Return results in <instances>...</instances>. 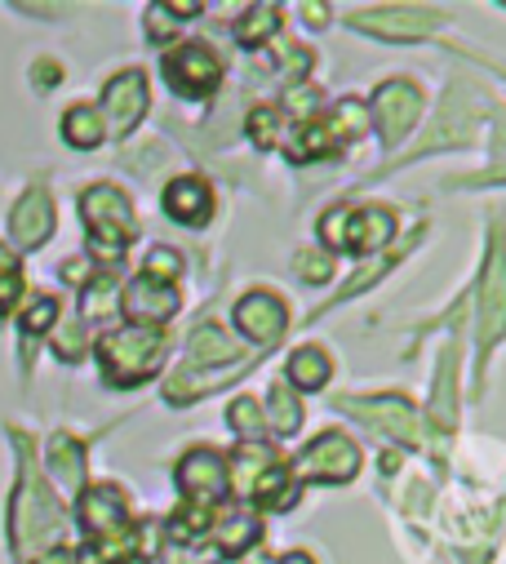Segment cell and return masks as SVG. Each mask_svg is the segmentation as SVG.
I'll return each mask as SVG.
<instances>
[{
    "mask_svg": "<svg viewBox=\"0 0 506 564\" xmlns=\"http://www.w3.org/2000/svg\"><path fill=\"white\" fill-rule=\"evenodd\" d=\"M19 458H23V480H19L14 507H10V542H14L19 555H41V551H50L63 538V524L67 520H63V507L50 494V485L32 471L28 445L19 449Z\"/></svg>",
    "mask_w": 506,
    "mask_h": 564,
    "instance_id": "6da1fadb",
    "label": "cell"
},
{
    "mask_svg": "<svg viewBox=\"0 0 506 564\" xmlns=\"http://www.w3.org/2000/svg\"><path fill=\"white\" fill-rule=\"evenodd\" d=\"M161 360H165V334L152 325H124L98 338V365L116 387L147 382L161 369Z\"/></svg>",
    "mask_w": 506,
    "mask_h": 564,
    "instance_id": "7a4b0ae2",
    "label": "cell"
},
{
    "mask_svg": "<svg viewBox=\"0 0 506 564\" xmlns=\"http://www.w3.org/2000/svg\"><path fill=\"white\" fill-rule=\"evenodd\" d=\"M80 218L89 227V245H94L98 258H116L139 236V218H134L130 196H124L120 187H111V183H98L80 196Z\"/></svg>",
    "mask_w": 506,
    "mask_h": 564,
    "instance_id": "3957f363",
    "label": "cell"
},
{
    "mask_svg": "<svg viewBox=\"0 0 506 564\" xmlns=\"http://www.w3.org/2000/svg\"><path fill=\"white\" fill-rule=\"evenodd\" d=\"M475 334H480L484 356L506 338V240L502 231L488 236V258L480 271V303H475Z\"/></svg>",
    "mask_w": 506,
    "mask_h": 564,
    "instance_id": "277c9868",
    "label": "cell"
},
{
    "mask_svg": "<svg viewBox=\"0 0 506 564\" xmlns=\"http://www.w3.org/2000/svg\"><path fill=\"white\" fill-rule=\"evenodd\" d=\"M346 28L377 36V41H422L436 28H444V10L431 6H377V10H355Z\"/></svg>",
    "mask_w": 506,
    "mask_h": 564,
    "instance_id": "5b68a950",
    "label": "cell"
},
{
    "mask_svg": "<svg viewBox=\"0 0 506 564\" xmlns=\"http://www.w3.org/2000/svg\"><path fill=\"white\" fill-rule=\"evenodd\" d=\"M342 409H346L351 417H360L364 427L387 432V436H392L396 445H405V449L418 445V409H414L405 395H396V391H387V395H346Z\"/></svg>",
    "mask_w": 506,
    "mask_h": 564,
    "instance_id": "8992f818",
    "label": "cell"
},
{
    "mask_svg": "<svg viewBox=\"0 0 506 564\" xmlns=\"http://www.w3.org/2000/svg\"><path fill=\"white\" fill-rule=\"evenodd\" d=\"M422 116V85L418 80H387L377 85L373 102H369V120H377V133H383V143L396 148L409 138V129L418 124Z\"/></svg>",
    "mask_w": 506,
    "mask_h": 564,
    "instance_id": "52a82bcc",
    "label": "cell"
},
{
    "mask_svg": "<svg viewBox=\"0 0 506 564\" xmlns=\"http://www.w3.org/2000/svg\"><path fill=\"white\" fill-rule=\"evenodd\" d=\"M165 80L169 89H178L183 98H205L218 89L222 80V58L205 45V41H187V45H174L165 54Z\"/></svg>",
    "mask_w": 506,
    "mask_h": 564,
    "instance_id": "ba28073f",
    "label": "cell"
},
{
    "mask_svg": "<svg viewBox=\"0 0 506 564\" xmlns=\"http://www.w3.org/2000/svg\"><path fill=\"white\" fill-rule=\"evenodd\" d=\"M355 471H360V449L342 432L316 436V445H307V454L298 458V480L311 485H351Z\"/></svg>",
    "mask_w": 506,
    "mask_h": 564,
    "instance_id": "9c48e42d",
    "label": "cell"
},
{
    "mask_svg": "<svg viewBox=\"0 0 506 564\" xmlns=\"http://www.w3.org/2000/svg\"><path fill=\"white\" fill-rule=\"evenodd\" d=\"M147 102H152V94H147V72H139V67H124V72H116L111 80H107V89H102V124H107V133H130L143 116H147Z\"/></svg>",
    "mask_w": 506,
    "mask_h": 564,
    "instance_id": "30bf717a",
    "label": "cell"
},
{
    "mask_svg": "<svg viewBox=\"0 0 506 564\" xmlns=\"http://www.w3.org/2000/svg\"><path fill=\"white\" fill-rule=\"evenodd\" d=\"M76 516H80V529L89 533V542L134 533L130 498H124L120 485H89V489L80 494V502H76Z\"/></svg>",
    "mask_w": 506,
    "mask_h": 564,
    "instance_id": "8fae6325",
    "label": "cell"
},
{
    "mask_svg": "<svg viewBox=\"0 0 506 564\" xmlns=\"http://www.w3.org/2000/svg\"><path fill=\"white\" fill-rule=\"evenodd\" d=\"M235 329L249 338V343H258V347H276L289 329V307L280 294L272 290H249L240 303H235Z\"/></svg>",
    "mask_w": 506,
    "mask_h": 564,
    "instance_id": "7c38bea8",
    "label": "cell"
},
{
    "mask_svg": "<svg viewBox=\"0 0 506 564\" xmlns=\"http://www.w3.org/2000/svg\"><path fill=\"white\" fill-rule=\"evenodd\" d=\"M178 489H183V498L187 502H196V507H209V502H218L222 494H227V458L218 454V449H191V454H183L178 458Z\"/></svg>",
    "mask_w": 506,
    "mask_h": 564,
    "instance_id": "4fadbf2b",
    "label": "cell"
},
{
    "mask_svg": "<svg viewBox=\"0 0 506 564\" xmlns=\"http://www.w3.org/2000/svg\"><path fill=\"white\" fill-rule=\"evenodd\" d=\"M120 307L130 312L134 325H152V329H161V321L178 316L183 303H178V290H174V285H161V280L139 275V280H130V285H124Z\"/></svg>",
    "mask_w": 506,
    "mask_h": 564,
    "instance_id": "5bb4252c",
    "label": "cell"
},
{
    "mask_svg": "<svg viewBox=\"0 0 506 564\" xmlns=\"http://www.w3.org/2000/svg\"><path fill=\"white\" fill-rule=\"evenodd\" d=\"M396 236V209L387 205H360V209H346V223H342V249L346 253H373L392 245Z\"/></svg>",
    "mask_w": 506,
    "mask_h": 564,
    "instance_id": "9a60e30c",
    "label": "cell"
},
{
    "mask_svg": "<svg viewBox=\"0 0 506 564\" xmlns=\"http://www.w3.org/2000/svg\"><path fill=\"white\" fill-rule=\"evenodd\" d=\"M161 205H165V214H169L174 223H183V227H205L209 214H213V187H209L200 174H183V178H174V183L165 187Z\"/></svg>",
    "mask_w": 506,
    "mask_h": 564,
    "instance_id": "2e32d148",
    "label": "cell"
},
{
    "mask_svg": "<svg viewBox=\"0 0 506 564\" xmlns=\"http://www.w3.org/2000/svg\"><path fill=\"white\" fill-rule=\"evenodd\" d=\"M10 236H14L19 249H41V245L54 236V200H50L45 187H32V192L14 205V214H10Z\"/></svg>",
    "mask_w": 506,
    "mask_h": 564,
    "instance_id": "e0dca14e",
    "label": "cell"
},
{
    "mask_svg": "<svg viewBox=\"0 0 506 564\" xmlns=\"http://www.w3.org/2000/svg\"><path fill=\"white\" fill-rule=\"evenodd\" d=\"M458 427V347H444L440 373H436V395H431V441L444 445Z\"/></svg>",
    "mask_w": 506,
    "mask_h": 564,
    "instance_id": "ac0fdd59",
    "label": "cell"
},
{
    "mask_svg": "<svg viewBox=\"0 0 506 564\" xmlns=\"http://www.w3.org/2000/svg\"><path fill=\"white\" fill-rule=\"evenodd\" d=\"M249 498L258 502V507H267V511H289L298 502V480H294V471L285 463H272L258 480H253Z\"/></svg>",
    "mask_w": 506,
    "mask_h": 564,
    "instance_id": "d6986e66",
    "label": "cell"
},
{
    "mask_svg": "<svg viewBox=\"0 0 506 564\" xmlns=\"http://www.w3.org/2000/svg\"><path fill=\"white\" fill-rule=\"evenodd\" d=\"M102 138H107V124H102L98 107L76 102V107L63 111V143H67V148H76V152H94Z\"/></svg>",
    "mask_w": 506,
    "mask_h": 564,
    "instance_id": "ffe728a7",
    "label": "cell"
},
{
    "mask_svg": "<svg viewBox=\"0 0 506 564\" xmlns=\"http://www.w3.org/2000/svg\"><path fill=\"white\" fill-rule=\"evenodd\" d=\"M289 382L294 387H302V391H320L329 378H333V356L324 351V347H298L294 356H289Z\"/></svg>",
    "mask_w": 506,
    "mask_h": 564,
    "instance_id": "44dd1931",
    "label": "cell"
},
{
    "mask_svg": "<svg viewBox=\"0 0 506 564\" xmlns=\"http://www.w3.org/2000/svg\"><path fill=\"white\" fill-rule=\"evenodd\" d=\"M50 471H54V480H63L67 489H80V480H85V445H80L76 436L58 432V436L50 441Z\"/></svg>",
    "mask_w": 506,
    "mask_h": 564,
    "instance_id": "7402d4cb",
    "label": "cell"
},
{
    "mask_svg": "<svg viewBox=\"0 0 506 564\" xmlns=\"http://www.w3.org/2000/svg\"><path fill=\"white\" fill-rule=\"evenodd\" d=\"M338 152V138L329 133V124L324 120H307V124H298V133L289 138V161H324V156H333Z\"/></svg>",
    "mask_w": 506,
    "mask_h": 564,
    "instance_id": "603a6c76",
    "label": "cell"
},
{
    "mask_svg": "<svg viewBox=\"0 0 506 564\" xmlns=\"http://www.w3.org/2000/svg\"><path fill=\"white\" fill-rule=\"evenodd\" d=\"M280 6H249L240 19H235V41L240 45H267L276 32H280Z\"/></svg>",
    "mask_w": 506,
    "mask_h": 564,
    "instance_id": "cb8c5ba5",
    "label": "cell"
},
{
    "mask_svg": "<svg viewBox=\"0 0 506 564\" xmlns=\"http://www.w3.org/2000/svg\"><path fill=\"white\" fill-rule=\"evenodd\" d=\"M272 463H280L272 449H263V445H244L235 458H231V467H227V485L235 489V494H244L249 498V489H253V480H258Z\"/></svg>",
    "mask_w": 506,
    "mask_h": 564,
    "instance_id": "d4e9b609",
    "label": "cell"
},
{
    "mask_svg": "<svg viewBox=\"0 0 506 564\" xmlns=\"http://www.w3.org/2000/svg\"><path fill=\"white\" fill-rule=\"evenodd\" d=\"M187 356H191V365H235V343L218 329V325H200L196 334H191V343H187Z\"/></svg>",
    "mask_w": 506,
    "mask_h": 564,
    "instance_id": "484cf974",
    "label": "cell"
},
{
    "mask_svg": "<svg viewBox=\"0 0 506 564\" xmlns=\"http://www.w3.org/2000/svg\"><path fill=\"white\" fill-rule=\"evenodd\" d=\"M263 422H267L272 432H280V436H294V432L302 427V404L294 400V391H289V387H272V391H267Z\"/></svg>",
    "mask_w": 506,
    "mask_h": 564,
    "instance_id": "4316f807",
    "label": "cell"
},
{
    "mask_svg": "<svg viewBox=\"0 0 506 564\" xmlns=\"http://www.w3.org/2000/svg\"><path fill=\"white\" fill-rule=\"evenodd\" d=\"M213 529H218V542H222V551H227V555L249 551L253 542H258V533H263V529H258V520H253L249 511H231V516H222Z\"/></svg>",
    "mask_w": 506,
    "mask_h": 564,
    "instance_id": "83f0119b",
    "label": "cell"
},
{
    "mask_svg": "<svg viewBox=\"0 0 506 564\" xmlns=\"http://www.w3.org/2000/svg\"><path fill=\"white\" fill-rule=\"evenodd\" d=\"M280 124H285L280 107H253L249 111V138H253V148H258V152L280 148Z\"/></svg>",
    "mask_w": 506,
    "mask_h": 564,
    "instance_id": "f1b7e54d",
    "label": "cell"
},
{
    "mask_svg": "<svg viewBox=\"0 0 506 564\" xmlns=\"http://www.w3.org/2000/svg\"><path fill=\"white\" fill-rule=\"evenodd\" d=\"M369 124H373V120H369V107H364L360 98H342V102H338V111H333V124H329V133L338 138V148H342L346 138H360Z\"/></svg>",
    "mask_w": 506,
    "mask_h": 564,
    "instance_id": "f546056e",
    "label": "cell"
},
{
    "mask_svg": "<svg viewBox=\"0 0 506 564\" xmlns=\"http://www.w3.org/2000/svg\"><path fill=\"white\" fill-rule=\"evenodd\" d=\"M227 427L240 432L244 441H258L263 427H267V422H263V404H258V400H249V395H240V400L227 409Z\"/></svg>",
    "mask_w": 506,
    "mask_h": 564,
    "instance_id": "4dcf8cb0",
    "label": "cell"
},
{
    "mask_svg": "<svg viewBox=\"0 0 506 564\" xmlns=\"http://www.w3.org/2000/svg\"><path fill=\"white\" fill-rule=\"evenodd\" d=\"M143 275L147 280H161V285H174V280L183 275V253L169 249V245H156L147 253V262H143Z\"/></svg>",
    "mask_w": 506,
    "mask_h": 564,
    "instance_id": "1f68e13d",
    "label": "cell"
},
{
    "mask_svg": "<svg viewBox=\"0 0 506 564\" xmlns=\"http://www.w3.org/2000/svg\"><path fill=\"white\" fill-rule=\"evenodd\" d=\"M54 321H58V303H54L50 294H41V299H32V307L23 312V334H45Z\"/></svg>",
    "mask_w": 506,
    "mask_h": 564,
    "instance_id": "d6a6232c",
    "label": "cell"
},
{
    "mask_svg": "<svg viewBox=\"0 0 506 564\" xmlns=\"http://www.w3.org/2000/svg\"><path fill=\"white\" fill-rule=\"evenodd\" d=\"M111 299H116V285H111V280H107V275H98V280H94V285L85 290V316H89V321L107 316V312L116 307Z\"/></svg>",
    "mask_w": 506,
    "mask_h": 564,
    "instance_id": "836d02e7",
    "label": "cell"
},
{
    "mask_svg": "<svg viewBox=\"0 0 506 564\" xmlns=\"http://www.w3.org/2000/svg\"><path fill=\"white\" fill-rule=\"evenodd\" d=\"M294 267H298V275H302V280H311V285H324V280L333 275V262H329L324 253H311V249H307V253H298V258H294Z\"/></svg>",
    "mask_w": 506,
    "mask_h": 564,
    "instance_id": "e575fe53",
    "label": "cell"
},
{
    "mask_svg": "<svg viewBox=\"0 0 506 564\" xmlns=\"http://www.w3.org/2000/svg\"><path fill=\"white\" fill-rule=\"evenodd\" d=\"M19 299H23V275H19V267L0 271V316H10Z\"/></svg>",
    "mask_w": 506,
    "mask_h": 564,
    "instance_id": "d590c367",
    "label": "cell"
},
{
    "mask_svg": "<svg viewBox=\"0 0 506 564\" xmlns=\"http://www.w3.org/2000/svg\"><path fill=\"white\" fill-rule=\"evenodd\" d=\"M174 28H178V19L169 14V6H152V10H147V36H152V41H169Z\"/></svg>",
    "mask_w": 506,
    "mask_h": 564,
    "instance_id": "8d00e7d4",
    "label": "cell"
},
{
    "mask_svg": "<svg viewBox=\"0 0 506 564\" xmlns=\"http://www.w3.org/2000/svg\"><path fill=\"white\" fill-rule=\"evenodd\" d=\"M58 76H63V67H58L54 58H41V63L32 67V80H36V89H50V85H58Z\"/></svg>",
    "mask_w": 506,
    "mask_h": 564,
    "instance_id": "74e56055",
    "label": "cell"
},
{
    "mask_svg": "<svg viewBox=\"0 0 506 564\" xmlns=\"http://www.w3.org/2000/svg\"><path fill=\"white\" fill-rule=\"evenodd\" d=\"M32 564H76V551H72V546H50V551H41Z\"/></svg>",
    "mask_w": 506,
    "mask_h": 564,
    "instance_id": "f35d334b",
    "label": "cell"
},
{
    "mask_svg": "<svg viewBox=\"0 0 506 564\" xmlns=\"http://www.w3.org/2000/svg\"><path fill=\"white\" fill-rule=\"evenodd\" d=\"M302 14H307L311 28H324V23H329V10H324V6H302Z\"/></svg>",
    "mask_w": 506,
    "mask_h": 564,
    "instance_id": "ab89813d",
    "label": "cell"
},
{
    "mask_svg": "<svg viewBox=\"0 0 506 564\" xmlns=\"http://www.w3.org/2000/svg\"><path fill=\"white\" fill-rule=\"evenodd\" d=\"M466 183H506V165H497V170H488V174H480V178H466Z\"/></svg>",
    "mask_w": 506,
    "mask_h": 564,
    "instance_id": "60d3db41",
    "label": "cell"
},
{
    "mask_svg": "<svg viewBox=\"0 0 506 564\" xmlns=\"http://www.w3.org/2000/svg\"><path fill=\"white\" fill-rule=\"evenodd\" d=\"M276 564H316V560H311L307 551H285V555H280Z\"/></svg>",
    "mask_w": 506,
    "mask_h": 564,
    "instance_id": "b9f144b4",
    "label": "cell"
},
{
    "mask_svg": "<svg viewBox=\"0 0 506 564\" xmlns=\"http://www.w3.org/2000/svg\"><path fill=\"white\" fill-rule=\"evenodd\" d=\"M249 564H276V560H267V555H253V560H249Z\"/></svg>",
    "mask_w": 506,
    "mask_h": 564,
    "instance_id": "7bdbcfd3",
    "label": "cell"
}]
</instances>
